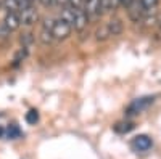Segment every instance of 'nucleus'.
I'll return each mask as SVG.
<instances>
[{
    "label": "nucleus",
    "instance_id": "nucleus-1",
    "mask_svg": "<svg viewBox=\"0 0 161 159\" xmlns=\"http://www.w3.org/2000/svg\"><path fill=\"white\" fill-rule=\"evenodd\" d=\"M71 31H73V26L64 23L63 19H57L55 26H53V29H52V35H53V39H57V40H64V39H68L71 35Z\"/></svg>",
    "mask_w": 161,
    "mask_h": 159
},
{
    "label": "nucleus",
    "instance_id": "nucleus-2",
    "mask_svg": "<svg viewBox=\"0 0 161 159\" xmlns=\"http://www.w3.org/2000/svg\"><path fill=\"white\" fill-rule=\"evenodd\" d=\"M39 19V13L34 7H29V8H24L19 11V21L23 26H32L36 24Z\"/></svg>",
    "mask_w": 161,
    "mask_h": 159
},
{
    "label": "nucleus",
    "instance_id": "nucleus-3",
    "mask_svg": "<svg viewBox=\"0 0 161 159\" xmlns=\"http://www.w3.org/2000/svg\"><path fill=\"white\" fill-rule=\"evenodd\" d=\"M89 24V15L84 10H74V23H73V28L77 32H82Z\"/></svg>",
    "mask_w": 161,
    "mask_h": 159
},
{
    "label": "nucleus",
    "instance_id": "nucleus-4",
    "mask_svg": "<svg viewBox=\"0 0 161 159\" xmlns=\"http://www.w3.org/2000/svg\"><path fill=\"white\" fill-rule=\"evenodd\" d=\"M127 15L134 23H139L140 19H143V8L140 5V0H134L127 7Z\"/></svg>",
    "mask_w": 161,
    "mask_h": 159
},
{
    "label": "nucleus",
    "instance_id": "nucleus-5",
    "mask_svg": "<svg viewBox=\"0 0 161 159\" xmlns=\"http://www.w3.org/2000/svg\"><path fill=\"white\" fill-rule=\"evenodd\" d=\"M132 148L136 151H148L152 148V138L147 135H139L132 140Z\"/></svg>",
    "mask_w": 161,
    "mask_h": 159
},
{
    "label": "nucleus",
    "instance_id": "nucleus-6",
    "mask_svg": "<svg viewBox=\"0 0 161 159\" xmlns=\"http://www.w3.org/2000/svg\"><path fill=\"white\" fill-rule=\"evenodd\" d=\"M152 103H153V98H150V97L136 100V101H134V103L129 106V108H127V114H129V116H132V114H139L143 108H147V106L152 104Z\"/></svg>",
    "mask_w": 161,
    "mask_h": 159
},
{
    "label": "nucleus",
    "instance_id": "nucleus-7",
    "mask_svg": "<svg viewBox=\"0 0 161 159\" xmlns=\"http://www.w3.org/2000/svg\"><path fill=\"white\" fill-rule=\"evenodd\" d=\"M3 24L8 28V31H16L19 26H21V21H19V15L18 13H8L7 11V15L3 18Z\"/></svg>",
    "mask_w": 161,
    "mask_h": 159
},
{
    "label": "nucleus",
    "instance_id": "nucleus-8",
    "mask_svg": "<svg viewBox=\"0 0 161 159\" xmlns=\"http://www.w3.org/2000/svg\"><path fill=\"white\" fill-rule=\"evenodd\" d=\"M84 7H86V13L89 16H97L102 13V3L100 0H84Z\"/></svg>",
    "mask_w": 161,
    "mask_h": 159
},
{
    "label": "nucleus",
    "instance_id": "nucleus-9",
    "mask_svg": "<svg viewBox=\"0 0 161 159\" xmlns=\"http://www.w3.org/2000/svg\"><path fill=\"white\" fill-rule=\"evenodd\" d=\"M106 28H108V32L110 35H119L121 32H123V21H121L119 18H111L108 23H106Z\"/></svg>",
    "mask_w": 161,
    "mask_h": 159
},
{
    "label": "nucleus",
    "instance_id": "nucleus-10",
    "mask_svg": "<svg viewBox=\"0 0 161 159\" xmlns=\"http://www.w3.org/2000/svg\"><path fill=\"white\" fill-rule=\"evenodd\" d=\"M5 137H8L10 140L19 138V137H21V129H19L16 124H10V125L5 129Z\"/></svg>",
    "mask_w": 161,
    "mask_h": 159
},
{
    "label": "nucleus",
    "instance_id": "nucleus-11",
    "mask_svg": "<svg viewBox=\"0 0 161 159\" xmlns=\"http://www.w3.org/2000/svg\"><path fill=\"white\" fill-rule=\"evenodd\" d=\"M60 19H63L64 23H68L69 26H73V23H74V8L64 7V8L61 10V18H60Z\"/></svg>",
    "mask_w": 161,
    "mask_h": 159
},
{
    "label": "nucleus",
    "instance_id": "nucleus-12",
    "mask_svg": "<svg viewBox=\"0 0 161 159\" xmlns=\"http://www.w3.org/2000/svg\"><path fill=\"white\" fill-rule=\"evenodd\" d=\"M158 3H159V0H140V5L143 8V15H145V13L153 11Z\"/></svg>",
    "mask_w": 161,
    "mask_h": 159
},
{
    "label": "nucleus",
    "instance_id": "nucleus-13",
    "mask_svg": "<svg viewBox=\"0 0 161 159\" xmlns=\"http://www.w3.org/2000/svg\"><path fill=\"white\" fill-rule=\"evenodd\" d=\"M134 129V124L132 122H118L114 125V130L118 134H129V132Z\"/></svg>",
    "mask_w": 161,
    "mask_h": 159
},
{
    "label": "nucleus",
    "instance_id": "nucleus-14",
    "mask_svg": "<svg viewBox=\"0 0 161 159\" xmlns=\"http://www.w3.org/2000/svg\"><path fill=\"white\" fill-rule=\"evenodd\" d=\"M110 37V32H108V28H106V24L105 26H100V28H97L95 31V39L97 40H106V39Z\"/></svg>",
    "mask_w": 161,
    "mask_h": 159
},
{
    "label": "nucleus",
    "instance_id": "nucleus-15",
    "mask_svg": "<svg viewBox=\"0 0 161 159\" xmlns=\"http://www.w3.org/2000/svg\"><path fill=\"white\" fill-rule=\"evenodd\" d=\"M3 7L8 10V13L19 11V2L18 0H3Z\"/></svg>",
    "mask_w": 161,
    "mask_h": 159
},
{
    "label": "nucleus",
    "instance_id": "nucleus-16",
    "mask_svg": "<svg viewBox=\"0 0 161 159\" xmlns=\"http://www.w3.org/2000/svg\"><path fill=\"white\" fill-rule=\"evenodd\" d=\"M24 119H26V122H28V124H31V125H36V124L39 122V113H37L36 109H31V111H28V113H26Z\"/></svg>",
    "mask_w": 161,
    "mask_h": 159
},
{
    "label": "nucleus",
    "instance_id": "nucleus-17",
    "mask_svg": "<svg viewBox=\"0 0 161 159\" xmlns=\"http://www.w3.org/2000/svg\"><path fill=\"white\" fill-rule=\"evenodd\" d=\"M19 42L23 44L24 48H28V47H31V45L34 44V35H32L31 32H24V34L19 37Z\"/></svg>",
    "mask_w": 161,
    "mask_h": 159
},
{
    "label": "nucleus",
    "instance_id": "nucleus-18",
    "mask_svg": "<svg viewBox=\"0 0 161 159\" xmlns=\"http://www.w3.org/2000/svg\"><path fill=\"white\" fill-rule=\"evenodd\" d=\"M39 40L42 44H50L53 40V35H52V31H47V29H42L40 31V35H39Z\"/></svg>",
    "mask_w": 161,
    "mask_h": 159
},
{
    "label": "nucleus",
    "instance_id": "nucleus-19",
    "mask_svg": "<svg viewBox=\"0 0 161 159\" xmlns=\"http://www.w3.org/2000/svg\"><path fill=\"white\" fill-rule=\"evenodd\" d=\"M26 55H28V50H26V48L23 47L21 50H18V53H16V56H15V61H16V63L23 61V60L26 58Z\"/></svg>",
    "mask_w": 161,
    "mask_h": 159
},
{
    "label": "nucleus",
    "instance_id": "nucleus-20",
    "mask_svg": "<svg viewBox=\"0 0 161 159\" xmlns=\"http://www.w3.org/2000/svg\"><path fill=\"white\" fill-rule=\"evenodd\" d=\"M53 26H55V19H52V18L48 19V18H47V19H44V28H42V29L52 31V29H53Z\"/></svg>",
    "mask_w": 161,
    "mask_h": 159
},
{
    "label": "nucleus",
    "instance_id": "nucleus-21",
    "mask_svg": "<svg viewBox=\"0 0 161 159\" xmlns=\"http://www.w3.org/2000/svg\"><path fill=\"white\" fill-rule=\"evenodd\" d=\"M10 34H11V32L8 31V28H7V26H5L3 23L0 24V37H2V39H7Z\"/></svg>",
    "mask_w": 161,
    "mask_h": 159
},
{
    "label": "nucleus",
    "instance_id": "nucleus-22",
    "mask_svg": "<svg viewBox=\"0 0 161 159\" xmlns=\"http://www.w3.org/2000/svg\"><path fill=\"white\" fill-rule=\"evenodd\" d=\"M68 3H69V7H71V8H74V10H79V8H80V5L84 3V0H69Z\"/></svg>",
    "mask_w": 161,
    "mask_h": 159
},
{
    "label": "nucleus",
    "instance_id": "nucleus-23",
    "mask_svg": "<svg viewBox=\"0 0 161 159\" xmlns=\"http://www.w3.org/2000/svg\"><path fill=\"white\" fill-rule=\"evenodd\" d=\"M53 2H55V0H40V3H42V5H45V7H48V5H52Z\"/></svg>",
    "mask_w": 161,
    "mask_h": 159
},
{
    "label": "nucleus",
    "instance_id": "nucleus-24",
    "mask_svg": "<svg viewBox=\"0 0 161 159\" xmlns=\"http://www.w3.org/2000/svg\"><path fill=\"white\" fill-rule=\"evenodd\" d=\"M132 2H134V0H121V5H124V7L127 8V7H129Z\"/></svg>",
    "mask_w": 161,
    "mask_h": 159
},
{
    "label": "nucleus",
    "instance_id": "nucleus-25",
    "mask_svg": "<svg viewBox=\"0 0 161 159\" xmlns=\"http://www.w3.org/2000/svg\"><path fill=\"white\" fill-rule=\"evenodd\" d=\"M55 2H57L58 5H66V3L69 2V0H55Z\"/></svg>",
    "mask_w": 161,
    "mask_h": 159
},
{
    "label": "nucleus",
    "instance_id": "nucleus-26",
    "mask_svg": "<svg viewBox=\"0 0 161 159\" xmlns=\"http://www.w3.org/2000/svg\"><path fill=\"white\" fill-rule=\"evenodd\" d=\"M3 137H5V129L0 125V138H3Z\"/></svg>",
    "mask_w": 161,
    "mask_h": 159
}]
</instances>
